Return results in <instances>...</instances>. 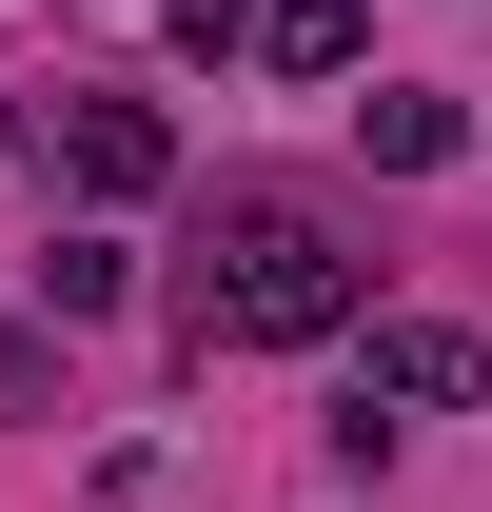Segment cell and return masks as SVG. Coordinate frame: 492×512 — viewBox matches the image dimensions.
<instances>
[{"label":"cell","mask_w":492,"mask_h":512,"mask_svg":"<svg viewBox=\"0 0 492 512\" xmlns=\"http://www.w3.org/2000/svg\"><path fill=\"white\" fill-rule=\"evenodd\" d=\"M355 296H374V256L335 237L315 197H217V256H197L178 335H197V355H335Z\"/></svg>","instance_id":"1"},{"label":"cell","mask_w":492,"mask_h":512,"mask_svg":"<svg viewBox=\"0 0 492 512\" xmlns=\"http://www.w3.org/2000/svg\"><path fill=\"white\" fill-rule=\"evenodd\" d=\"M335 414H394V434H414V414H492V335L473 316H374L355 296V394H335Z\"/></svg>","instance_id":"2"},{"label":"cell","mask_w":492,"mask_h":512,"mask_svg":"<svg viewBox=\"0 0 492 512\" xmlns=\"http://www.w3.org/2000/svg\"><path fill=\"white\" fill-rule=\"evenodd\" d=\"M60 178L99 197V217H138V197L178 178V119H158V99H79V119H60Z\"/></svg>","instance_id":"3"},{"label":"cell","mask_w":492,"mask_h":512,"mask_svg":"<svg viewBox=\"0 0 492 512\" xmlns=\"http://www.w3.org/2000/svg\"><path fill=\"white\" fill-rule=\"evenodd\" d=\"M237 40H256L276 79H355V60H374V20H355V0H256Z\"/></svg>","instance_id":"4"},{"label":"cell","mask_w":492,"mask_h":512,"mask_svg":"<svg viewBox=\"0 0 492 512\" xmlns=\"http://www.w3.org/2000/svg\"><path fill=\"white\" fill-rule=\"evenodd\" d=\"M138 296V237H99V217H79L60 256H40V316H119Z\"/></svg>","instance_id":"5"},{"label":"cell","mask_w":492,"mask_h":512,"mask_svg":"<svg viewBox=\"0 0 492 512\" xmlns=\"http://www.w3.org/2000/svg\"><path fill=\"white\" fill-rule=\"evenodd\" d=\"M355 138H374V158H394V178H433V158H453V138H473V119H453V99H414V79H394V99H355Z\"/></svg>","instance_id":"6"},{"label":"cell","mask_w":492,"mask_h":512,"mask_svg":"<svg viewBox=\"0 0 492 512\" xmlns=\"http://www.w3.org/2000/svg\"><path fill=\"white\" fill-rule=\"evenodd\" d=\"M0 414H40V355H20V335H0Z\"/></svg>","instance_id":"7"},{"label":"cell","mask_w":492,"mask_h":512,"mask_svg":"<svg viewBox=\"0 0 492 512\" xmlns=\"http://www.w3.org/2000/svg\"><path fill=\"white\" fill-rule=\"evenodd\" d=\"M237 20H256V0H178V40H237Z\"/></svg>","instance_id":"8"}]
</instances>
